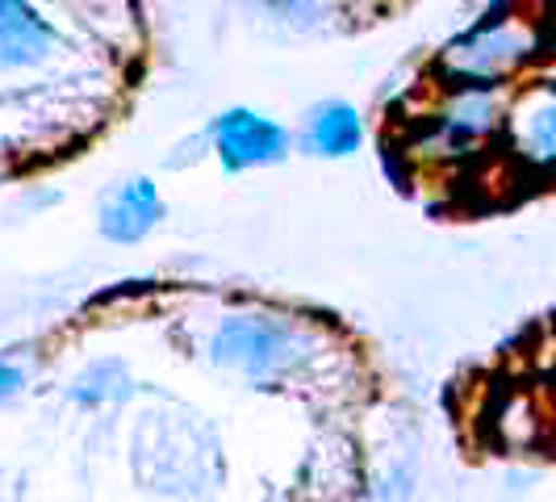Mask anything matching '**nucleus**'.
Segmentation results:
<instances>
[{"mask_svg": "<svg viewBox=\"0 0 556 502\" xmlns=\"http://www.w3.org/2000/svg\"><path fill=\"white\" fill-rule=\"evenodd\" d=\"M548 34L544 0H490V9L452 34L431 63L435 84H473V88H515L544 72Z\"/></svg>", "mask_w": 556, "mask_h": 502, "instance_id": "f257e3e1", "label": "nucleus"}, {"mask_svg": "<svg viewBox=\"0 0 556 502\" xmlns=\"http://www.w3.org/2000/svg\"><path fill=\"white\" fill-rule=\"evenodd\" d=\"M22 381H26V377H22V368H13V364L0 361V406L17 398V390H22Z\"/></svg>", "mask_w": 556, "mask_h": 502, "instance_id": "1a4fd4ad", "label": "nucleus"}, {"mask_svg": "<svg viewBox=\"0 0 556 502\" xmlns=\"http://www.w3.org/2000/svg\"><path fill=\"white\" fill-rule=\"evenodd\" d=\"M498 160L523 185H556V67L506 92Z\"/></svg>", "mask_w": 556, "mask_h": 502, "instance_id": "20e7f679", "label": "nucleus"}, {"mask_svg": "<svg viewBox=\"0 0 556 502\" xmlns=\"http://www.w3.org/2000/svg\"><path fill=\"white\" fill-rule=\"evenodd\" d=\"M210 147L223 172H251V167L285 164L293 151V135L268 113L230 105L210 122Z\"/></svg>", "mask_w": 556, "mask_h": 502, "instance_id": "39448f33", "label": "nucleus"}, {"mask_svg": "<svg viewBox=\"0 0 556 502\" xmlns=\"http://www.w3.org/2000/svg\"><path fill=\"white\" fill-rule=\"evenodd\" d=\"M318 356H323L318 331L302 318L273 310H235L210 331V361L264 386L302 377Z\"/></svg>", "mask_w": 556, "mask_h": 502, "instance_id": "f03ea898", "label": "nucleus"}, {"mask_svg": "<svg viewBox=\"0 0 556 502\" xmlns=\"http://www.w3.org/2000/svg\"><path fill=\"white\" fill-rule=\"evenodd\" d=\"M506 88L435 84V97L410 122V155L435 167H465L498 151Z\"/></svg>", "mask_w": 556, "mask_h": 502, "instance_id": "7ed1b4c3", "label": "nucleus"}, {"mask_svg": "<svg viewBox=\"0 0 556 502\" xmlns=\"http://www.w3.org/2000/svg\"><path fill=\"white\" fill-rule=\"evenodd\" d=\"M164 218V197H160V185L151 176H130L113 189L105 201H101V214H97V226L110 243H142L155 226Z\"/></svg>", "mask_w": 556, "mask_h": 502, "instance_id": "423d86ee", "label": "nucleus"}, {"mask_svg": "<svg viewBox=\"0 0 556 502\" xmlns=\"http://www.w3.org/2000/svg\"><path fill=\"white\" fill-rule=\"evenodd\" d=\"M544 34H548V59L556 67V0H544Z\"/></svg>", "mask_w": 556, "mask_h": 502, "instance_id": "9d476101", "label": "nucleus"}, {"mask_svg": "<svg viewBox=\"0 0 556 502\" xmlns=\"http://www.w3.org/2000/svg\"><path fill=\"white\" fill-rule=\"evenodd\" d=\"M55 26L29 0H0V72L38 67L55 55Z\"/></svg>", "mask_w": 556, "mask_h": 502, "instance_id": "0eeeda50", "label": "nucleus"}, {"mask_svg": "<svg viewBox=\"0 0 556 502\" xmlns=\"http://www.w3.org/2000/svg\"><path fill=\"white\" fill-rule=\"evenodd\" d=\"M368 139V122L364 113L343 101V97H327L306 113L302 126V147L318 160H352Z\"/></svg>", "mask_w": 556, "mask_h": 502, "instance_id": "6e6552de", "label": "nucleus"}]
</instances>
